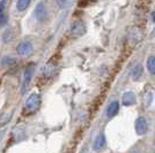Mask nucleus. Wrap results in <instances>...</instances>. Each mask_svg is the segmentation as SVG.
I'll return each instance as SVG.
<instances>
[{
  "label": "nucleus",
  "instance_id": "16",
  "mask_svg": "<svg viewBox=\"0 0 155 153\" xmlns=\"http://www.w3.org/2000/svg\"><path fill=\"white\" fill-rule=\"evenodd\" d=\"M4 42L5 43H9V42H12L13 40V33H12V31L11 30H7L5 33H4Z\"/></svg>",
  "mask_w": 155,
  "mask_h": 153
},
{
  "label": "nucleus",
  "instance_id": "7",
  "mask_svg": "<svg viewBox=\"0 0 155 153\" xmlns=\"http://www.w3.org/2000/svg\"><path fill=\"white\" fill-rule=\"evenodd\" d=\"M107 146V139H105V136H104L103 133H100V134L96 136V138L93 143V150L94 151H102L104 147Z\"/></svg>",
  "mask_w": 155,
  "mask_h": 153
},
{
  "label": "nucleus",
  "instance_id": "8",
  "mask_svg": "<svg viewBox=\"0 0 155 153\" xmlns=\"http://www.w3.org/2000/svg\"><path fill=\"white\" fill-rule=\"evenodd\" d=\"M148 130V124L145 117H138L136 121V131L138 135H145Z\"/></svg>",
  "mask_w": 155,
  "mask_h": 153
},
{
  "label": "nucleus",
  "instance_id": "14",
  "mask_svg": "<svg viewBox=\"0 0 155 153\" xmlns=\"http://www.w3.org/2000/svg\"><path fill=\"white\" fill-rule=\"evenodd\" d=\"M1 64H2V66H8L9 67V66H14V64H16V60L14 58L6 57L1 60Z\"/></svg>",
  "mask_w": 155,
  "mask_h": 153
},
{
  "label": "nucleus",
  "instance_id": "5",
  "mask_svg": "<svg viewBox=\"0 0 155 153\" xmlns=\"http://www.w3.org/2000/svg\"><path fill=\"white\" fill-rule=\"evenodd\" d=\"M35 17L38 22H44L48 19V15H49V12H48V7L44 2H38L37 6L35 8Z\"/></svg>",
  "mask_w": 155,
  "mask_h": 153
},
{
  "label": "nucleus",
  "instance_id": "12",
  "mask_svg": "<svg viewBox=\"0 0 155 153\" xmlns=\"http://www.w3.org/2000/svg\"><path fill=\"white\" fill-rule=\"evenodd\" d=\"M29 5H30V0H19L16 2V8L20 12H23L29 7Z\"/></svg>",
  "mask_w": 155,
  "mask_h": 153
},
{
  "label": "nucleus",
  "instance_id": "3",
  "mask_svg": "<svg viewBox=\"0 0 155 153\" xmlns=\"http://www.w3.org/2000/svg\"><path fill=\"white\" fill-rule=\"evenodd\" d=\"M57 68H58V60L56 59V57L51 58L46 64L44 66V69H43V74H44V76L45 77H52L54 74H56V71H57Z\"/></svg>",
  "mask_w": 155,
  "mask_h": 153
},
{
  "label": "nucleus",
  "instance_id": "17",
  "mask_svg": "<svg viewBox=\"0 0 155 153\" xmlns=\"http://www.w3.org/2000/svg\"><path fill=\"white\" fill-rule=\"evenodd\" d=\"M7 23V16L5 14H0V27L5 26Z\"/></svg>",
  "mask_w": 155,
  "mask_h": 153
},
{
  "label": "nucleus",
  "instance_id": "18",
  "mask_svg": "<svg viewBox=\"0 0 155 153\" xmlns=\"http://www.w3.org/2000/svg\"><path fill=\"white\" fill-rule=\"evenodd\" d=\"M5 6H6V1H1V2H0V14H4Z\"/></svg>",
  "mask_w": 155,
  "mask_h": 153
},
{
  "label": "nucleus",
  "instance_id": "6",
  "mask_svg": "<svg viewBox=\"0 0 155 153\" xmlns=\"http://www.w3.org/2000/svg\"><path fill=\"white\" fill-rule=\"evenodd\" d=\"M16 52L21 57H29V55H31L32 52H34V46H32L30 42L25 40V42H22V43L19 44L18 48H16Z\"/></svg>",
  "mask_w": 155,
  "mask_h": 153
},
{
  "label": "nucleus",
  "instance_id": "10",
  "mask_svg": "<svg viewBox=\"0 0 155 153\" xmlns=\"http://www.w3.org/2000/svg\"><path fill=\"white\" fill-rule=\"evenodd\" d=\"M118 111H119V102L112 101L109 106H108V108H107V116H108L109 119H111V117H114L115 115L118 114Z\"/></svg>",
  "mask_w": 155,
  "mask_h": 153
},
{
  "label": "nucleus",
  "instance_id": "15",
  "mask_svg": "<svg viewBox=\"0 0 155 153\" xmlns=\"http://www.w3.org/2000/svg\"><path fill=\"white\" fill-rule=\"evenodd\" d=\"M101 102H102V96L97 97L96 99L93 101V105H91V112L94 113V112H96L98 107H100V105H101Z\"/></svg>",
  "mask_w": 155,
  "mask_h": 153
},
{
  "label": "nucleus",
  "instance_id": "19",
  "mask_svg": "<svg viewBox=\"0 0 155 153\" xmlns=\"http://www.w3.org/2000/svg\"><path fill=\"white\" fill-rule=\"evenodd\" d=\"M152 19H153V21L155 22V11L153 12V13H152Z\"/></svg>",
  "mask_w": 155,
  "mask_h": 153
},
{
  "label": "nucleus",
  "instance_id": "11",
  "mask_svg": "<svg viewBox=\"0 0 155 153\" xmlns=\"http://www.w3.org/2000/svg\"><path fill=\"white\" fill-rule=\"evenodd\" d=\"M142 73H143L142 66L140 64H137L136 67L132 69V71H131V77H132V80H134V81H138V80H139V78L142 76Z\"/></svg>",
  "mask_w": 155,
  "mask_h": 153
},
{
  "label": "nucleus",
  "instance_id": "1",
  "mask_svg": "<svg viewBox=\"0 0 155 153\" xmlns=\"http://www.w3.org/2000/svg\"><path fill=\"white\" fill-rule=\"evenodd\" d=\"M41 96L38 93H31L28 97V99L26 100L25 104V113L27 115H31L34 113H36L41 107Z\"/></svg>",
  "mask_w": 155,
  "mask_h": 153
},
{
  "label": "nucleus",
  "instance_id": "4",
  "mask_svg": "<svg viewBox=\"0 0 155 153\" xmlns=\"http://www.w3.org/2000/svg\"><path fill=\"white\" fill-rule=\"evenodd\" d=\"M86 30H87V28H86V24H84L82 21H80V20H77V21H74V22H72L71 24V33L72 36H74V37H81V36H84V33H86Z\"/></svg>",
  "mask_w": 155,
  "mask_h": 153
},
{
  "label": "nucleus",
  "instance_id": "13",
  "mask_svg": "<svg viewBox=\"0 0 155 153\" xmlns=\"http://www.w3.org/2000/svg\"><path fill=\"white\" fill-rule=\"evenodd\" d=\"M147 69L152 75H155V57H149L147 59Z\"/></svg>",
  "mask_w": 155,
  "mask_h": 153
},
{
  "label": "nucleus",
  "instance_id": "9",
  "mask_svg": "<svg viewBox=\"0 0 155 153\" xmlns=\"http://www.w3.org/2000/svg\"><path fill=\"white\" fill-rule=\"evenodd\" d=\"M122 102H123L125 106H132L137 102V97L136 95L132 92V91H127L123 95L122 98Z\"/></svg>",
  "mask_w": 155,
  "mask_h": 153
},
{
  "label": "nucleus",
  "instance_id": "2",
  "mask_svg": "<svg viewBox=\"0 0 155 153\" xmlns=\"http://www.w3.org/2000/svg\"><path fill=\"white\" fill-rule=\"evenodd\" d=\"M35 73V64H29L27 66L26 70H25V75H23V84H22V93L26 92V90L28 89L29 84L31 82V78L34 76Z\"/></svg>",
  "mask_w": 155,
  "mask_h": 153
}]
</instances>
